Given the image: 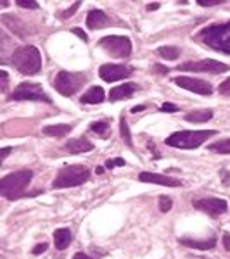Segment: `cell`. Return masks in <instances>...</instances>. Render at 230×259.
I'll return each instance as SVG.
<instances>
[{"mask_svg": "<svg viewBox=\"0 0 230 259\" xmlns=\"http://www.w3.org/2000/svg\"><path fill=\"white\" fill-rule=\"evenodd\" d=\"M12 66L23 74H33L40 73L42 69V56H40V50L33 45H23L12 52V59H11Z\"/></svg>", "mask_w": 230, "mask_h": 259, "instance_id": "cell-1", "label": "cell"}, {"mask_svg": "<svg viewBox=\"0 0 230 259\" xmlns=\"http://www.w3.org/2000/svg\"><path fill=\"white\" fill-rule=\"evenodd\" d=\"M33 178L32 169H19L0 180V194L7 200H18L25 195L26 187L30 185Z\"/></svg>", "mask_w": 230, "mask_h": 259, "instance_id": "cell-2", "label": "cell"}, {"mask_svg": "<svg viewBox=\"0 0 230 259\" xmlns=\"http://www.w3.org/2000/svg\"><path fill=\"white\" fill-rule=\"evenodd\" d=\"M197 40L204 45L223 54H230V26L229 25H211L202 28L197 33Z\"/></svg>", "mask_w": 230, "mask_h": 259, "instance_id": "cell-3", "label": "cell"}, {"mask_svg": "<svg viewBox=\"0 0 230 259\" xmlns=\"http://www.w3.org/2000/svg\"><path fill=\"white\" fill-rule=\"evenodd\" d=\"M213 135H216L215 130H184L170 135L166 138V145L175 149H197Z\"/></svg>", "mask_w": 230, "mask_h": 259, "instance_id": "cell-4", "label": "cell"}, {"mask_svg": "<svg viewBox=\"0 0 230 259\" xmlns=\"http://www.w3.org/2000/svg\"><path fill=\"white\" fill-rule=\"evenodd\" d=\"M90 178V171L87 166L83 164H73V166H64L59 169L56 180H54L52 187L54 189H69V187H78L83 185L87 180Z\"/></svg>", "mask_w": 230, "mask_h": 259, "instance_id": "cell-5", "label": "cell"}, {"mask_svg": "<svg viewBox=\"0 0 230 259\" xmlns=\"http://www.w3.org/2000/svg\"><path fill=\"white\" fill-rule=\"evenodd\" d=\"M85 83V76L78 73H69V71H61L56 78H54V88L64 97L76 94Z\"/></svg>", "mask_w": 230, "mask_h": 259, "instance_id": "cell-6", "label": "cell"}, {"mask_svg": "<svg viewBox=\"0 0 230 259\" xmlns=\"http://www.w3.org/2000/svg\"><path fill=\"white\" fill-rule=\"evenodd\" d=\"M99 47L104 49L111 57H116V59H127L131 54V42L127 36H104L99 40Z\"/></svg>", "mask_w": 230, "mask_h": 259, "instance_id": "cell-7", "label": "cell"}, {"mask_svg": "<svg viewBox=\"0 0 230 259\" xmlns=\"http://www.w3.org/2000/svg\"><path fill=\"white\" fill-rule=\"evenodd\" d=\"M9 98L11 100H36L52 104V98L43 92V88L36 83H30V81H23L19 87H16Z\"/></svg>", "mask_w": 230, "mask_h": 259, "instance_id": "cell-8", "label": "cell"}, {"mask_svg": "<svg viewBox=\"0 0 230 259\" xmlns=\"http://www.w3.org/2000/svg\"><path fill=\"white\" fill-rule=\"evenodd\" d=\"M180 71H194V73H209V74H220L230 71V66L223 63H218L215 59H202V61H191L178 66Z\"/></svg>", "mask_w": 230, "mask_h": 259, "instance_id": "cell-9", "label": "cell"}, {"mask_svg": "<svg viewBox=\"0 0 230 259\" xmlns=\"http://www.w3.org/2000/svg\"><path fill=\"white\" fill-rule=\"evenodd\" d=\"M194 207L202 213L209 214V216L216 218L220 214L227 213L229 209V204H227L225 199H216V197H206V199H196L194 202Z\"/></svg>", "mask_w": 230, "mask_h": 259, "instance_id": "cell-10", "label": "cell"}, {"mask_svg": "<svg viewBox=\"0 0 230 259\" xmlns=\"http://www.w3.org/2000/svg\"><path fill=\"white\" fill-rule=\"evenodd\" d=\"M133 73L130 66H123V64H102L99 69V76L107 83H113L118 80H125Z\"/></svg>", "mask_w": 230, "mask_h": 259, "instance_id": "cell-11", "label": "cell"}, {"mask_svg": "<svg viewBox=\"0 0 230 259\" xmlns=\"http://www.w3.org/2000/svg\"><path fill=\"white\" fill-rule=\"evenodd\" d=\"M173 83L178 85L180 88H185L189 92H194L199 95H211L213 94V87L211 83L204 80H197V78H189V76H178L173 78Z\"/></svg>", "mask_w": 230, "mask_h": 259, "instance_id": "cell-12", "label": "cell"}, {"mask_svg": "<svg viewBox=\"0 0 230 259\" xmlns=\"http://www.w3.org/2000/svg\"><path fill=\"white\" fill-rule=\"evenodd\" d=\"M138 180H140V182H144V183H156V185H163V187H182V182L178 178L158 175V173L142 171L140 175H138Z\"/></svg>", "mask_w": 230, "mask_h": 259, "instance_id": "cell-13", "label": "cell"}, {"mask_svg": "<svg viewBox=\"0 0 230 259\" xmlns=\"http://www.w3.org/2000/svg\"><path fill=\"white\" fill-rule=\"evenodd\" d=\"M109 18L104 11H99V9H92L87 16V26L89 30H102V28H107L109 25Z\"/></svg>", "mask_w": 230, "mask_h": 259, "instance_id": "cell-14", "label": "cell"}, {"mask_svg": "<svg viewBox=\"0 0 230 259\" xmlns=\"http://www.w3.org/2000/svg\"><path fill=\"white\" fill-rule=\"evenodd\" d=\"M64 149L69 154H83V152L94 151V144L90 140H87L85 137H80V138H71L69 142H66Z\"/></svg>", "mask_w": 230, "mask_h": 259, "instance_id": "cell-15", "label": "cell"}, {"mask_svg": "<svg viewBox=\"0 0 230 259\" xmlns=\"http://www.w3.org/2000/svg\"><path fill=\"white\" fill-rule=\"evenodd\" d=\"M137 90V85L133 83H123L120 87H114L109 92V100L111 102H118V100H128V98L133 97V92Z\"/></svg>", "mask_w": 230, "mask_h": 259, "instance_id": "cell-16", "label": "cell"}, {"mask_svg": "<svg viewBox=\"0 0 230 259\" xmlns=\"http://www.w3.org/2000/svg\"><path fill=\"white\" fill-rule=\"evenodd\" d=\"M106 98V92L102 90V87H92L82 95V104H100Z\"/></svg>", "mask_w": 230, "mask_h": 259, "instance_id": "cell-17", "label": "cell"}, {"mask_svg": "<svg viewBox=\"0 0 230 259\" xmlns=\"http://www.w3.org/2000/svg\"><path fill=\"white\" fill-rule=\"evenodd\" d=\"M71 240H73V233H71L69 228H59V230L54 231V244L56 249L64 251L66 247H69Z\"/></svg>", "mask_w": 230, "mask_h": 259, "instance_id": "cell-18", "label": "cell"}, {"mask_svg": "<svg viewBox=\"0 0 230 259\" xmlns=\"http://www.w3.org/2000/svg\"><path fill=\"white\" fill-rule=\"evenodd\" d=\"M71 130H73V126L71 125H49V126H45L42 131H43V135H47V137L61 138V137H66Z\"/></svg>", "mask_w": 230, "mask_h": 259, "instance_id": "cell-19", "label": "cell"}, {"mask_svg": "<svg viewBox=\"0 0 230 259\" xmlns=\"http://www.w3.org/2000/svg\"><path fill=\"white\" fill-rule=\"evenodd\" d=\"M182 245H187L191 249H201V251H209L216 245V238H209V240H191V238H178Z\"/></svg>", "mask_w": 230, "mask_h": 259, "instance_id": "cell-20", "label": "cell"}, {"mask_svg": "<svg viewBox=\"0 0 230 259\" xmlns=\"http://www.w3.org/2000/svg\"><path fill=\"white\" fill-rule=\"evenodd\" d=\"M211 118H213L211 109H199V111L185 114V121H189V123H206Z\"/></svg>", "mask_w": 230, "mask_h": 259, "instance_id": "cell-21", "label": "cell"}, {"mask_svg": "<svg viewBox=\"0 0 230 259\" xmlns=\"http://www.w3.org/2000/svg\"><path fill=\"white\" fill-rule=\"evenodd\" d=\"M208 151L216 152V154H230V138L213 142V144L208 145Z\"/></svg>", "mask_w": 230, "mask_h": 259, "instance_id": "cell-22", "label": "cell"}, {"mask_svg": "<svg viewBox=\"0 0 230 259\" xmlns=\"http://www.w3.org/2000/svg\"><path fill=\"white\" fill-rule=\"evenodd\" d=\"M158 54L166 61H175L180 56V50H178L177 47H160V49H158Z\"/></svg>", "mask_w": 230, "mask_h": 259, "instance_id": "cell-23", "label": "cell"}, {"mask_svg": "<svg viewBox=\"0 0 230 259\" xmlns=\"http://www.w3.org/2000/svg\"><path fill=\"white\" fill-rule=\"evenodd\" d=\"M120 131H121V137H123L125 144L128 147H133V142H131V133H130V128H128V123L125 119V116H121V121H120Z\"/></svg>", "mask_w": 230, "mask_h": 259, "instance_id": "cell-24", "label": "cell"}, {"mask_svg": "<svg viewBox=\"0 0 230 259\" xmlns=\"http://www.w3.org/2000/svg\"><path fill=\"white\" fill-rule=\"evenodd\" d=\"M90 130L92 131H96V133H99L100 137H106L107 131H109V121H96L90 125Z\"/></svg>", "mask_w": 230, "mask_h": 259, "instance_id": "cell-25", "label": "cell"}, {"mask_svg": "<svg viewBox=\"0 0 230 259\" xmlns=\"http://www.w3.org/2000/svg\"><path fill=\"white\" fill-rule=\"evenodd\" d=\"M171 206H173V200H171L170 197H166V195L160 197V211L161 213H168V211L171 209Z\"/></svg>", "mask_w": 230, "mask_h": 259, "instance_id": "cell-26", "label": "cell"}, {"mask_svg": "<svg viewBox=\"0 0 230 259\" xmlns=\"http://www.w3.org/2000/svg\"><path fill=\"white\" fill-rule=\"evenodd\" d=\"M127 162H125V159H121V158H116V159H107L106 161V168L107 169H114V168H118V166H125Z\"/></svg>", "mask_w": 230, "mask_h": 259, "instance_id": "cell-27", "label": "cell"}, {"mask_svg": "<svg viewBox=\"0 0 230 259\" xmlns=\"http://www.w3.org/2000/svg\"><path fill=\"white\" fill-rule=\"evenodd\" d=\"M218 92H220V95H227V97H230V78H227L225 81L220 83Z\"/></svg>", "mask_w": 230, "mask_h": 259, "instance_id": "cell-28", "label": "cell"}, {"mask_svg": "<svg viewBox=\"0 0 230 259\" xmlns=\"http://www.w3.org/2000/svg\"><path fill=\"white\" fill-rule=\"evenodd\" d=\"M18 5L19 7H23V9H38V4L36 2H33V0H18Z\"/></svg>", "mask_w": 230, "mask_h": 259, "instance_id": "cell-29", "label": "cell"}, {"mask_svg": "<svg viewBox=\"0 0 230 259\" xmlns=\"http://www.w3.org/2000/svg\"><path fill=\"white\" fill-rule=\"evenodd\" d=\"M80 5H82V4H80V2H74V4H73V7H71V9H67V11H64V14H61V18H63V19L71 18V16L74 14V11H76V9H78Z\"/></svg>", "mask_w": 230, "mask_h": 259, "instance_id": "cell-30", "label": "cell"}, {"mask_svg": "<svg viewBox=\"0 0 230 259\" xmlns=\"http://www.w3.org/2000/svg\"><path fill=\"white\" fill-rule=\"evenodd\" d=\"M161 111L163 112H177L178 107L175 104H171V102H164V104L161 105Z\"/></svg>", "mask_w": 230, "mask_h": 259, "instance_id": "cell-31", "label": "cell"}, {"mask_svg": "<svg viewBox=\"0 0 230 259\" xmlns=\"http://www.w3.org/2000/svg\"><path fill=\"white\" fill-rule=\"evenodd\" d=\"M47 242H42V244H38V245H35V249H33V254L35 256H38V254H43V252L47 251Z\"/></svg>", "mask_w": 230, "mask_h": 259, "instance_id": "cell-32", "label": "cell"}, {"mask_svg": "<svg viewBox=\"0 0 230 259\" xmlns=\"http://www.w3.org/2000/svg\"><path fill=\"white\" fill-rule=\"evenodd\" d=\"M0 76H2V87H0V90H2V92H5V90H7L9 76H7V73H5V71H4V69L0 71Z\"/></svg>", "mask_w": 230, "mask_h": 259, "instance_id": "cell-33", "label": "cell"}, {"mask_svg": "<svg viewBox=\"0 0 230 259\" xmlns=\"http://www.w3.org/2000/svg\"><path fill=\"white\" fill-rule=\"evenodd\" d=\"M73 33H74V35H78L80 38L83 40V42H89V36H87V33L83 32V30H80V28H74V30H73Z\"/></svg>", "mask_w": 230, "mask_h": 259, "instance_id": "cell-34", "label": "cell"}, {"mask_svg": "<svg viewBox=\"0 0 230 259\" xmlns=\"http://www.w3.org/2000/svg\"><path fill=\"white\" fill-rule=\"evenodd\" d=\"M199 5H202V7H213V5H220L222 4V0H215V2H197Z\"/></svg>", "mask_w": 230, "mask_h": 259, "instance_id": "cell-35", "label": "cell"}, {"mask_svg": "<svg viewBox=\"0 0 230 259\" xmlns=\"http://www.w3.org/2000/svg\"><path fill=\"white\" fill-rule=\"evenodd\" d=\"M223 244H225V249L230 251V233H225L223 235Z\"/></svg>", "mask_w": 230, "mask_h": 259, "instance_id": "cell-36", "label": "cell"}, {"mask_svg": "<svg viewBox=\"0 0 230 259\" xmlns=\"http://www.w3.org/2000/svg\"><path fill=\"white\" fill-rule=\"evenodd\" d=\"M73 259H92V258L87 256V254H83V252H76V254L73 256Z\"/></svg>", "mask_w": 230, "mask_h": 259, "instance_id": "cell-37", "label": "cell"}, {"mask_svg": "<svg viewBox=\"0 0 230 259\" xmlns=\"http://www.w3.org/2000/svg\"><path fill=\"white\" fill-rule=\"evenodd\" d=\"M154 69H156L158 73H161V74H166L168 73V67H163V66H160V64H156V66H154Z\"/></svg>", "mask_w": 230, "mask_h": 259, "instance_id": "cell-38", "label": "cell"}, {"mask_svg": "<svg viewBox=\"0 0 230 259\" xmlns=\"http://www.w3.org/2000/svg\"><path fill=\"white\" fill-rule=\"evenodd\" d=\"M11 151H12L11 147H5V149H2V159H5V158H7V156L11 154Z\"/></svg>", "mask_w": 230, "mask_h": 259, "instance_id": "cell-39", "label": "cell"}, {"mask_svg": "<svg viewBox=\"0 0 230 259\" xmlns=\"http://www.w3.org/2000/svg\"><path fill=\"white\" fill-rule=\"evenodd\" d=\"M144 109H145V105H135V107H131V112L135 114V112H140V111H144Z\"/></svg>", "mask_w": 230, "mask_h": 259, "instance_id": "cell-40", "label": "cell"}, {"mask_svg": "<svg viewBox=\"0 0 230 259\" xmlns=\"http://www.w3.org/2000/svg\"><path fill=\"white\" fill-rule=\"evenodd\" d=\"M156 9H160V4H158V2L156 4H149L147 5V11H156Z\"/></svg>", "mask_w": 230, "mask_h": 259, "instance_id": "cell-41", "label": "cell"}, {"mask_svg": "<svg viewBox=\"0 0 230 259\" xmlns=\"http://www.w3.org/2000/svg\"><path fill=\"white\" fill-rule=\"evenodd\" d=\"M96 173H97V175H100V173H104V168H97V169H96Z\"/></svg>", "mask_w": 230, "mask_h": 259, "instance_id": "cell-42", "label": "cell"}, {"mask_svg": "<svg viewBox=\"0 0 230 259\" xmlns=\"http://www.w3.org/2000/svg\"><path fill=\"white\" fill-rule=\"evenodd\" d=\"M227 25H229V26H230V21H229V23H227Z\"/></svg>", "mask_w": 230, "mask_h": 259, "instance_id": "cell-43", "label": "cell"}]
</instances>
